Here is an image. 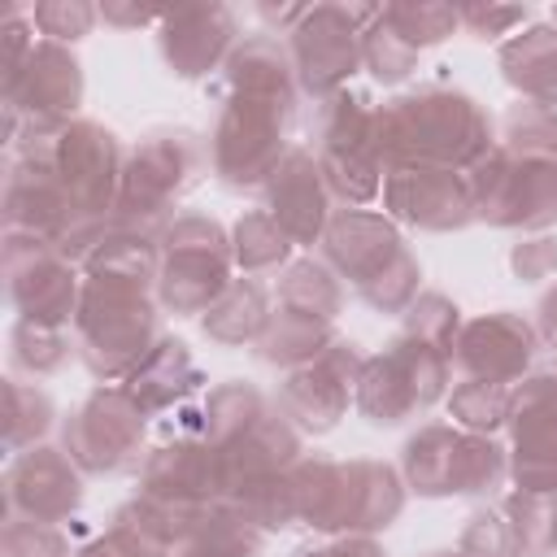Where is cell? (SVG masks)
Returning <instances> with one entry per match:
<instances>
[{
	"mask_svg": "<svg viewBox=\"0 0 557 557\" xmlns=\"http://www.w3.org/2000/svg\"><path fill=\"white\" fill-rule=\"evenodd\" d=\"M379 152L400 165H461L487 152V122L461 91L426 87L379 109Z\"/></svg>",
	"mask_w": 557,
	"mask_h": 557,
	"instance_id": "1",
	"label": "cell"
},
{
	"mask_svg": "<svg viewBox=\"0 0 557 557\" xmlns=\"http://www.w3.org/2000/svg\"><path fill=\"white\" fill-rule=\"evenodd\" d=\"M152 309L144 300V283L91 274L78 305V348L96 374H122L148 357Z\"/></svg>",
	"mask_w": 557,
	"mask_h": 557,
	"instance_id": "2",
	"label": "cell"
},
{
	"mask_svg": "<svg viewBox=\"0 0 557 557\" xmlns=\"http://www.w3.org/2000/svg\"><path fill=\"white\" fill-rule=\"evenodd\" d=\"M470 205L479 218L500 226H544L557 218V165L548 157L483 152Z\"/></svg>",
	"mask_w": 557,
	"mask_h": 557,
	"instance_id": "3",
	"label": "cell"
},
{
	"mask_svg": "<svg viewBox=\"0 0 557 557\" xmlns=\"http://www.w3.org/2000/svg\"><path fill=\"white\" fill-rule=\"evenodd\" d=\"M379 9H352V4H313L292 26V65L300 83L318 96L339 91V83L357 70L361 44Z\"/></svg>",
	"mask_w": 557,
	"mask_h": 557,
	"instance_id": "4",
	"label": "cell"
},
{
	"mask_svg": "<svg viewBox=\"0 0 557 557\" xmlns=\"http://www.w3.org/2000/svg\"><path fill=\"white\" fill-rule=\"evenodd\" d=\"M444 392V352L422 339H400L387 357H374L357 374V405L370 422H400Z\"/></svg>",
	"mask_w": 557,
	"mask_h": 557,
	"instance_id": "5",
	"label": "cell"
},
{
	"mask_svg": "<svg viewBox=\"0 0 557 557\" xmlns=\"http://www.w3.org/2000/svg\"><path fill=\"white\" fill-rule=\"evenodd\" d=\"M287 104H292V96L235 91V100L222 113L218 139H213L218 170L231 183H252L261 174H274V165H278V139H283V122H287Z\"/></svg>",
	"mask_w": 557,
	"mask_h": 557,
	"instance_id": "6",
	"label": "cell"
},
{
	"mask_svg": "<svg viewBox=\"0 0 557 557\" xmlns=\"http://www.w3.org/2000/svg\"><path fill=\"white\" fill-rule=\"evenodd\" d=\"M405 470L422 496L483 492L500 479V448L474 435H457L448 426H426L409 440Z\"/></svg>",
	"mask_w": 557,
	"mask_h": 557,
	"instance_id": "7",
	"label": "cell"
},
{
	"mask_svg": "<svg viewBox=\"0 0 557 557\" xmlns=\"http://www.w3.org/2000/svg\"><path fill=\"white\" fill-rule=\"evenodd\" d=\"M226 287L231 283H226L222 231L205 218H183L165 239V270H161L165 305L196 313V309H209Z\"/></svg>",
	"mask_w": 557,
	"mask_h": 557,
	"instance_id": "8",
	"label": "cell"
},
{
	"mask_svg": "<svg viewBox=\"0 0 557 557\" xmlns=\"http://www.w3.org/2000/svg\"><path fill=\"white\" fill-rule=\"evenodd\" d=\"M379 113L361 96H335L322 113V170L335 191L366 200L379 187Z\"/></svg>",
	"mask_w": 557,
	"mask_h": 557,
	"instance_id": "9",
	"label": "cell"
},
{
	"mask_svg": "<svg viewBox=\"0 0 557 557\" xmlns=\"http://www.w3.org/2000/svg\"><path fill=\"white\" fill-rule=\"evenodd\" d=\"M144 440V405L126 392H96L70 422H65V448L83 470H117L131 461V453Z\"/></svg>",
	"mask_w": 557,
	"mask_h": 557,
	"instance_id": "10",
	"label": "cell"
},
{
	"mask_svg": "<svg viewBox=\"0 0 557 557\" xmlns=\"http://www.w3.org/2000/svg\"><path fill=\"white\" fill-rule=\"evenodd\" d=\"M9 292L22 309V322L35 326H61L74 313V270L61 252H52L44 239H17L9 235Z\"/></svg>",
	"mask_w": 557,
	"mask_h": 557,
	"instance_id": "11",
	"label": "cell"
},
{
	"mask_svg": "<svg viewBox=\"0 0 557 557\" xmlns=\"http://www.w3.org/2000/svg\"><path fill=\"white\" fill-rule=\"evenodd\" d=\"M9 109L35 113V122H57L83 100V70L61 44H35L22 70L4 83Z\"/></svg>",
	"mask_w": 557,
	"mask_h": 557,
	"instance_id": "12",
	"label": "cell"
},
{
	"mask_svg": "<svg viewBox=\"0 0 557 557\" xmlns=\"http://www.w3.org/2000/svg\"><path fill=\"white\" fill-rule=\"evenodd\" d=\"M387 205L431 231L461 226L470 218V187L444 165H396L387 178Z\"/></svg>",
	"mask_w": 557,
	"mask_h": 557,
	"instance_id": "13",
	"label": "cell"
},
{
	"mask_svg": "<svg viewBox=\"0 0 557 557\" xmlns=\"http://www.w3.org/2000/svg\"><path fill=\"white\" fill-rule=\"evenodd\" d=\"M235 39V17L222 4H187L170 9L161 22V52L174 65V74L196 78L209 65L222 61V52Z\"/></svg>",
	"mask_w": 557,
	"mask_h": 557,
	"instance_id": "14",
	"label": "cell"
},
{
	"mask_svg": "<svg viewBox=\"0 0 557 557\" xmlns=\"http://www.w3.org/2000/svg\"><path fill=\"white\" fill-rule=\"evenodd\" d=\"M83 487L74 466L52 448H30L9 470V505L30 522H57L78 505Z\"/></svg>",
	"mask_w": 557,
	"mask_h": 557,
	"instance_id": "15",
	"label": "cell"
},
{
	"mask_svg": "<svg viewBox=\"0 0 557 557\" xmlns=\"http://www.w3.org/2000/svg\"><path fill=\"white\" fill-rule=\"evenodd\" d=\"M191 170V148L187 135H157L152 144H144L122 178V209L126 213H161L178 187L187 183Z\"/></svg>",
	"mask_w": 557,
	"mask_h": 557,
	"instance_id": "16",
	"label": "cell"
},
{
	"mask_svg": "<svg viewBox=\"0 0 557 557\" xmlns=\"http://www.w3.org/2000/svg\"><path fill=\"white\" fill-rule=\"evenodd\" d=\"M270 218L292 239H318L326 222V191L309 152H287L270 174Z\"/></svg>",
	"mask_w": 557,
	"mask_h": 557,
	"instance_id": "17",
	"label": "cell"
},
{
	"mask_svg": "<svg viewBox=\"0 0 557 557\" xmlns=\"http://www.w3.org/2000/svg\"><path fill=\"white\" fill-rule=\"evenodd\" d=\"M531 331L527 322L509 318V313H492V318H479L461 331L457 339V361L474 374V379H487V383H505L513 379L527 357H531Z\"/></svg>",
	"mask_w": 557,
	"mask_h": 557,
	"instance_id": "18",
	"label": "cell"
},
{
	"mask_svg": "<svg viewBox=\"0 0 557 557\" xmlns=\"http://www.w3.org/2000/svg\"><path fill=\"white\" fill-rule=\"evenodd\" d=\"M348 383H357V379H352V370H344V344H335V352L309 361L305 370H296L287 379L283 413L296 418L300 426L326 431V426H335V418L348 405Z\"/></svg>",
	"mask_w": 557,
	"mask_h": 557,
	"instance_id": "19",
	"label": "cell"
},
{
	"mask_svg": "<svg viewBox=\"0 0 557 557\" xmlns=\"http://www.w3.org/2000/svg\"><path fill=\"white\" fill-rule=\"evenodd\" d=\"M400 252L405 248H400L396 231L374 213H339L326 231V257L348 278H357V287L370 283L379 270H387Z\"/></svg>",
	"mask_w": 557,
	"mask_h": 557,
	"instance_id": "20",
	"label": "cell"
},
{
	"mask_svg": "<svg viewBox=\"0 0 557 557\" xmlns=\"http://www.w3.org/2000/svg\"><path fill=\"white\" fill-rule=\"evenodd\" d=\"M400 513V483L379 461H348L344 466V505L339 527L348 531H374L387 527Z\"/></svg>",
	"mask_w": 557,
	"mask_h": 557,
	"instance_id": "21",
	"label": "cell"
},
{
	"mask_svg": "<svg viewBox=\"0 0 557 557\" xmlns=\"http://www.w3.org/2000/svg\"><path fill=\"white\" fill-rule=\"evenodd\" d=\"M505 78L535 96L544 109H557V26H531L527 35L500 48Z\"/></svg>",
	"mask_w": 557,
	"mask_h": 557,
	"instance_id": "22",
	"label": "cell"
},
{
	"mask_svg": "<svg viewBox=\"0 0 557 557\" xmlns=\"http://www.w3.org/2000/svg\"><path fill=\"white\" fill-rule=\"evenodd\" d=\"M196 379L191 370V357L178 339H161L139 366H135V383L126 387L144 409H157V405H170L187 383Z\"/></svg>",
	"mask_w": 557,
	"mask_h": 557,
	"instance_id": "23",
	"label": "cell"
},
{
	"mask_svg": "<svg viewBox=\"0 0 557 557\" xmlns=\"http://www.w3.org/2000/svg\"><path fill=\"white\" fill-rule=\"evenodd\" d=\"M265 296L257 283H231L205 313V331L222 344H239L252 335H265Z\"/></svg>",
	"mask_w": 557,
	"mask_h": 557,
	"instance_id": "24",
	"label": "cell"
},
{
	"mask_svg": "<svg viewBox=\"0 0 557 557\" xmlns=\"http://www.w3.org/2000/svg\"><path fill=\"white\" fill-rule=\"evenodd\" d=\"M278 309H283V313H296V318L331 322L335 309H339V287H335V278H331L322 265L300 261V265H292L287 278H283Z\"/></svg>",
	"mask_w": 557,
	"mask_h": 557,
	"instance_id": "25",
	"label": "cell"
},
{
	"mask_svg": "<svg viewBox=\"0 0 557 557\" xmlns=\"http://www.w3.org/2000/svg\"><path fill=\"white\" fill-rule=\"evenodd\" d=\"M509 522L527 548V557H544L557 548V492H518L509 496Z\"/></svg>",
	"mask_w": 557,
	"mask_h": 557,
	"instance_id": "26",
	"label": "cell"
},
{
	"mask_svg": "<svg viewBox=\"0 0 557 557\" xmlns=\"http://www.w3.org/2000/svg\"><path fill=\"white\" fill-rule=\"evenodd\" d=\"M383 22L400 44H409L418 52V48L440 44L444 35H453V26L461 22V9H448V4H387Z\"/></svg>",
	"mask_w": 557,
	"mask_h": 557,
	"instance_id": "27",
	"label": "cell"
},
{
	"mask_svg": "<svg viewBox=\"0 0 557 557\" xmlns=\"http://www.w3.org/2000/svg\"><path fill=\"white\" fill-rule=\"evenodd\" d=\"M326 339V322H313V318H296V313H274L265 322V335H261V357L265 361H305L318 352V344Z\"/></svg>",
	"mask_w": 557,
	"mask_h": 557,
	"instance_id": "28",
	"label": "cell"
},
{
	"mask_svg": "<svg viewBox=\"0 0 557 557\" xmlns=\"http://www.w3.org/2000/svg\"><path fill=\"white\" fill-rule=\"evenodd\" d=\"M505 139L518 157H548L557 152V109L544 104H518L505 117Z\"/></svg>",
	"mask_w": 557,
	"mask_h": 557,
	"instance_id": "29",
	"label": "cell"
},
{
	"mask_svg": "<svg viewBox=\"0 0 557 557\" xmlns=\"http://www.w3.org/2000/svg\"><path fill=\"white\" fill-rule=\"evenodd\" d=\"M283 252H287V231L270 213H248L235 226V257L248 270H265V265L283 261Z\"/></svg>",
	"mask_w": 557,
	"mask_h": 557,
	"instance_id": "30",
	"label": "cell"
},
{
	"mask_svg": "<svg viewBox=\"0 0 557 557\" xmlns=\"http://www.w3.org/2000/svg\"><path fill=\"white\" fill-rule=\"evenodd\" d=\"M361 61L374 70V78H383V83H396V78H405V74L413 70L418 52H413L409 44H400V39L387 30V22H383V9H379V17H374V22H370V30H366V44H361Z\"/></svg>",
	"mask_w": 557,
	"mask_h": 557,
	"instance_id": "31",
	"label": "cell"
},
{
	"mask_svg": "<svg viewBox=\"0 0 557 557\" xmlns=\"http://www.w3.org/2000/svg\"><path fill=\"white\" fill-rule=\"evenodd\" d=\"M453 413L474 431H492L500 418H509V396L500 392V383L470 379L453 392Z\"/></svg>",
	"mask_w": 557,
	"mask_h": 557,
	"instance_id": "32",
	"label": "cell"
},
{
	"mask_svg": "<svg viewBox=\"0 0 557 557\" xmlns=\"http://www.w3.org/2000/svg\"><path fill=\"white\" fill-rule=\"evenodd\" d=\"M461 557H527L518 531L509 518H496V513H474L466 535H461Z\"/></svg>",
	"mask_w": 557,
	"mask_h": 557,
	"instance_id": "33",
	"label": "cell"
},
{
	"mask_svg": "<svg viewBox=\"0 0 557 557\" xmlns=\"http://www.w3.org/2000/svg\"><path fill=\"white\" fill-rule=\"evenodd\" d=\"M4 396H9V448H17V444L35 440V435L48 426L52 405H48V396H44V392L22 387V383H9V387H4Z\"/></svg>",
	"mask_w": 557,
	"mask_h": 557,
	"instance_id": "34",
	"label": "cell"
},
{
	"mask_svg": "<svg viewBox=\"0 0 557 557\" xmlns=\"http://www.w3.org/2000/svg\"><path fill=\"white\" fill-rule=\"evenodd\" d=\"M413 292H418V265H413L409 252H400L387 270H379L370 283H361V296H366L374 309H400Z\"/></svg>",
	"mask_w": 557,
	"mask_h": 557,
	"instance_id": "35",
	"label": "cell"
},
{
	"mask_svg": "<svg viewBox=\"0 0 557 557\" xmlns=\"http://www.w3.org/2000/svg\"><path fill=\"white\" fill-rule=\"evenodd\" d=\"M30 22H35L44 35H52V44H61V39L87 35L91 22H96V9L83 4V0H48V4H35Z\"/></svg>",
	"mask_w": 557,
	"mask_h": 557,
	"instance_id": "36",
	"label": "cell"
},
{
	"mask_svg": "<svg viewBox=\"0 0 557 557\" xmlns=\"http://www.w3.org/2000/svg\"><path fill=\"white\" fill-rule=\"evenodd\" d=\"M453 331H457V309L444 300V296H422L413 309H409V335L431 344V348H448L453 344Z\"/></svg>",
	"mask_w": 557,
	"mask_h": 557,
	"instance_id": "37",
	"label": "cell"
},
{
	"mask_svg": "<svg viewBox=\"0 0 557 557\" xmlns=\"http://www.w3.org/2000/svg\"><path fill=\"white\" fill-rule=\"evenodd\" d=\"M4 557H65V544L52 531V522L13 518L4 527Z\"/></svg>",
	"mask_w": 557,
	"mask_h": 557,
	"instance_id": "38",
	"label": "cell"
},
{
	"mask_svg": "<svg viewBox=\"0 0 557 557\" xmlns=\"http://www.w3.org/2000/svg\"><path fill=\"white\" fill-rule=\"evenodd\" d=\"M44 348H65V339L52 335V326H35V322H22V326L13 331V361H17V366L44 374V370H57V366L65 361V357L44 352Z\"/></svg>",
	"mask_w": 557,
	"mask_h": 557,
	"instance_id": "39",
	"label": "cell"
},
{
	"mask_svg": "<svg viewBox=\"0 0 557 557\" xmlns=\"http://www.w3.org/2000/svg\"><path fill=\"white\" fill-rule=\"evenodd\" d=\"M522 17H527V9H518V4H470V9H461V22H466L479 39L500 35V30H509V26L522 22Z\"/></svg>",
	"mask_w": 557,
	"mask_h": 557,
	"instance_id": "40",
	"label": "cell"
},
{
	"mask_svg": "<svg viewBox=\"0 0 557 557\" xmlns=\"http://www.w3.org/2000/svg\"><path fill=\"white\" fill-rule=\"evenodd\" d=\"M509 261L522 278H544L548 270H557V244L553 239H527V244L513 248Z\"/></svg>",
	"mask_w": 557,
	"mask_h": 557,
	"instance_id": "41",
	"label": "cell"
},
{
	"mask_svg": "<svg viewBox=\"0 0 557 557\" xmlns=\"http://www.w3.org/2000/svg\"><path fill=\"white\" fill-rule=\"evenodd\" d=\"M305 557H383L370 540H348V544H335V548H322V553H305Z\"/></svg>",
	"mask_w": 557,
	"mask_h": 557,
	"instance_id": "42",
	"label": "cell"
},
{
	"mask_svg": "<svg viewBox=\"0 0 557 557\" xmlns=\"http://www.w3.org/2000/svg\"><path fill=\"white\" fill-rule=\"evenodd\" d=\"M100 17H104V22H117V26H139V22H148L152 13H148V9H117V4H104Z\"/></svg>",
	"mask_w": 557,
	"mask_h": 557,
	"instance_id": "43",
	"label": "cell"
},
{
	"mask_svg": "<svg viewBox=\"0 0 557 557\" xmlns=\"http://www.w3.org/2000/svg\"><path fill=\"white\" fill-rule=\"evenodd\" d=\"M83 557H139V553H135V548H126L117 535H109V540H96Z\"/></svg>",
	"mask_w": 557,
	"mask_h": 557,
	"instance_id": "44",
	"label": "cell"
},
{
	"mask_svg": "<svg viewBox=\"0 0 557 557\" xmlns=\"http://www.w3.org/2000/svg\"><path fill=\"white\" fill-rule=\"evenodd\" d=\"M540 326H544V335L557 344V292L544 296V305H540Z\"/></svg>",
	"mask_w": 557,
	"mask_h": 557,
	"instance_id": "45",
	"label": "cell"
},
{
	"mask_svg": "<svg viewBox=\"0 0 557 557\" xmlns=\"http://www.w3.org/2000/svg\"><path fill=\"white\" fill-rule=\"evenodd\" d=\"M431 557H461V553H431Z\"/></svg>",
	"mask_w": 557,
	"mask_h": 557,
	"instance_id": "46",
	"label": "cell"
},
{
	"mask_svg": "<svg viewBox=\"0 0 557 557\" xmlns=\"http://www.w3.org/2000/svg\"><path fill=\"white\" fill-rule=\"evenodd\" d=\"M553 22H557V9H553Z\"/></svg>",
	"mask_w": 557,
	"mask_h": 557,
	"instance_id": "47",
	"label": "cell"
}]
</instances>
